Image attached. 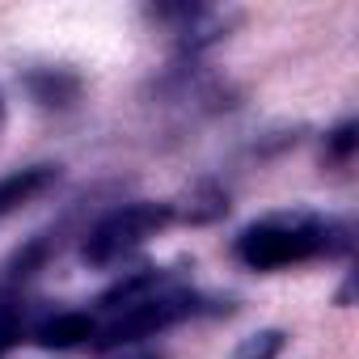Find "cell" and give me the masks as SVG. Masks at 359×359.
Returning <instances> with one entry per match:
<instances>
[{
  "label": "cell",
  "mask_w": 359,
  "mask_h": 359,
  "mask_svg": "<svg viewBox=\"0 0 359 359\" xmlns=\"http://www.w3.org/2000/svg\"><path fill=\"white\" fill-rule=\"evenodd\" d=\"M355 245V229L338 216L313 212V208H283V212H266L258 220H250L237 237H233V258L245 271L258 275H275V271H292L304 262H330V258H346Z\"/></svg>",
  "instance_id": "6da1fadb"
},
{
  "label": "cell",
  "mask_w": 359,
  "mask_h": 359,
  "mask_svg": "<svg viewBox=\"0 0 359 359\" xmlns=\"http://www.w3.org/2000/svg\"><path fill=\"white\" fill-rule=\"evenodd\" d=\"M173 224L169 199H127L106 212H97L81 229V262L93 271L127 266L152 237H161Z\"/></svg>",
  "instance_id": "7a4b0ae2"
},
{
  "label": "cell",
  "mask_w": 359,
  "mask_h": 359,
  "mask_svg": "<svg viewBox=\"0 0 359 359\" xmlns=\"http://www.w3.org/2000/svg\"><path fill=\"white\" fill-rule=\"evenodd\" d=\"M208 304V296L195 292V283H173L148 300H135V304H123V309H110L97 317V334L89 342V351L97 355H118V351H135V346H148L156 334L182 325L191 317H199Z\"/></svg>",
  "instance_id": "3957f363"
},
{
  "label": "cell",
  "mask_w": 359,
  "mask_h": 359,
  "mask_svg": "<svg viewBox=\"0 0 359 359\" xmlns=\"http://www.w3.org/2000/svg\"><path fill=\"white\" fill-rule=\"evenodd\" d=\"M144 18L165 30L169 47H173V60H187V64H199L212 47L229 43L233 30L245 22L241 9H216V5H148Z\"/></svg>",
  "instance_id": "277c9868"
},
{
  "label": "cell",
  "mask_w": 359,
  "mask_h": 359,
  "mask_svg": "<svg viewBox=\"0 0 359 359\" xmlns=\"http://www.w3.org/2000/svg\"><path fill=\"white\" fill-rule=\"evenodd\" d=\"M18 81L26 97L47 114H72L85 97V76L72 64H26Z\"/></svg>",
  "instance_id": "5b68a950"
},
{
  "label": "cell",
  "mask_w": 359,
  "mask_h": 359,
  "mask_svg": "<svg viewBox=\"0 0 359 359\" xmlns=\"http://www.w3.org/2000/svg\"><path fill=\"white\" fill-rule=\"evenodd\" d=\"M55 187H60V165H51V161H39V165H22V169L0 173V220H9L22 208L39 203Z\"/></svg>",
  "instance_id": "8992f818"
},
{
  "label": "cell",
  "mask_w": 359,
  "mask_h": 359,
  "mask_svg": "<svg viewBox=\"0 0 359 359\" xmlns=\"http://www.w3.org/2000/svg\"><path fill=\"white\" fill-rule=\"evenodd\" d=\"M97 334V317L89 309H55L30 325V342L43 351H76L89 346Z\"/></svg>",
  "instance_id": "52a82bcc"
},
{
  "label": "cell",
  "mask_w": 359,
  "mask_h": 359,
  "mask_svg": "<svg viewBox=\"0 0 359 359\" xmlns=\"http://www.w3.org/2000/svg\"><path fill=\"white\" fill-rule=\"evenodd\" d=\"M229 199L233 195H229L224 182H216V177H195L177 199H169L173 224H216V220H224L233 212Z\"/></svg>",
  "instance_id": "ba28073f"
},
{
  "label": "cell",
  "mask_w": 359,
  "mask_h": 359,
  "mask_svg": "<svg viewBox=\"0 0 359 359\" xmlns=\"http://www.w3.org/2000/svg\"><path fill=\"white\" fill-rule=\"evenodd\" d=\"M34 304L30 296H0V359H9L26 338H30V325H34Z\"/></svg>",
  "instance_id": "9c48e42d"
},
{
  "label": "cell",
  "mask_w": 359,
  "mask_h": 359,
  "mask_svg": "<svg viewBox=\"0 0 359 359\" xmlns=\"http://www.w3.org/2000/svg\"><path fill=\"white\" fill-rule=\"evenodd\" d=\"M355 148H359V123H355V118H338V123L321 135V165H330V169H351Z\"/></svg>",
  "instance_id": "30bf717a"
},
{
  "label": "cell",
  "mask_w": 359,
  "mask_h": 359,
  "mask_svg": "<svg viewBox=\"0 0 359 359\" xmlns=\"http://www.w3.org/2000/svg\"><path fill=\"white\" fill-rule=\"evenodd\" d=\"M283 351H287V330L283 325H262V330L245 334L229 351V359H279Z\"/></svg>",
  "instance_id": "8fae6325"
},
{
  "label": "cell",
  "mask_w": 359,
  "mask_h": 359,
  "mask_svg": "<svg viewBox=\"0 0 359 359\" xmlns=\"http://www.w3.org/2000/svg\"><path fill=\"white\" fill-rule=\"evenodd\" d=\"M118 359H165V351H156V346H135V351H118Z\"/></svg>",
  "instance_id": "7c38bea8"
},
{
  "label": "cell",
  "mask_w": 359,
  "mask_h": 359,
  "mask_svg": "<svg viewBox=\"0 0 359 359\" xmlns=\"http://www.w3.org/2000/svg\"><path fill=\"white\" fill-rule=\"evenodd\" d=\"M5 123H9V102H5V89H0V135H5Z\"/></svg>",
  "instance_id": "4fadbf2b"
}]
</instances>
